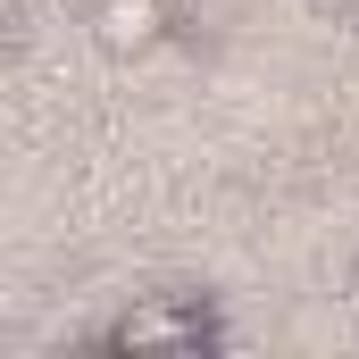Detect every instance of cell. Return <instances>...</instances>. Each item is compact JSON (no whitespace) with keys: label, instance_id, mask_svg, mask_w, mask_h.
<instances>
[{"label":"cell","instance_id":"cell-1","mask_svg":"<svg viewBox=\"0 0 359 359\" xmlns=\"http://www.w3.org/2000/svg\"><path fill=\"white\" fill-rule=\"evenodd\" d=\"M159 34H168V8H159V0H100V8H92V42H100L109 59H142Z\"/></svg>","mask_w":359,"mask_h":359},{"label":"cell","instance_id":"cell-2","mask_svg":"<svg viewBox=\"0 0 359 359\" xmlns=\"http://www.w3.org/2000/svg\"><path fill=\"white\" fill-rule=\"evenodd\" d=\"M201 334H209V318H201V309H168V301L126 309V318L109 326V343H117V351H159V343H201Z\"/></svg>","mask_w":359,"mask_h":359}]
</instances>
